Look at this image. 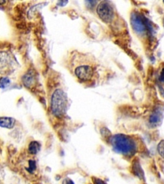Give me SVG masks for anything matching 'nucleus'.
Instances as JSON below:
<instances>
[{
    "label": "nucleus",
    "mask_w": 164,
    "mask_h": 184,
    "mask_svg": "<svg viewBox=\"0 0 164 184\" xmlns=\"http://www.w3.org/2000/svg\"><path fill=\"white\" fill-rule=\"evenodd\" d=\"M71 70L79 83L85 86L95 84L99 77V65L93 56L79 51L74 52Z\"/></svg>",
    "instance_id": "1"
},
{
    "label": "nucleus",
    "mask_w": 164,
    "mask_h": 184,
    "mask_svg": "<svg viewBox=\"0 0 164 184\" xmlns=\"http://www.w3.org/2000/svg\"><path fill=\"white\" fill-rule=\"evenodd\" d=\"M130 23L133 31L141 40L148 46L151 44L154 36L151 22L140 12H133L130 16Z\"/></svg>",
    "instance_id": "2"
},
{
    "label": "nucleus",
    "mask_w": 164,
    "mask_h": 184,
    "mask_svg": "<svg viewBox=\"0 0 164 184\" xmlns=\"http://www.w3.org/2000/svg\"><path fill=\"white\" fill-rule=\"evenodd\" d=\"M110 143L116 152L126 157H132L138 150L136 140L124 134H117L111 137Z\"/></svg>",
    "instance_id": "3"
},
{
    "label": "nucleus",
    "mask_w": 164,
    "mask_h": 184,
    "mask_svg": "<svg viewBox=\"0 0 164 184\" xmlns=\"http://www.w3.org/2000/svg\"><path fill=\"white\" fill-rule=\"evenodd\" d=\"M96 12L100 19L106 24L114 25L117 19V15L114 6L109 2L102 1L96 8Z\"/></svg>",
    "instance_id": "4"
},
{
    "label": "nucleus",
    "mask_w": 164,
    "mask_h": 184,
    "mask_svg": "<svg viewBox=\"0 0 164 184\" xmlns=\"http://www.w3.org/2000/svg\"><path fill=\"white\" fill-rule=\"evenodd\" d=\"M67 98L65 93L61 89H57L51 97V110L56 117H62L65 112Z\"/></svg>",
    "instance_id": "5"
},
{
    "label": "nucleus",
    "mask_w": 164,
    "mask_h": 184,
    "mask_svg": "<svg viewBox=\"0 0 164 184\" xmlns=\"http://www.w3.org/2000/svg\"><path fill=\"white\" fill-rule=\"evenodd\" d=\"M15 124V120L11 117L0 118V127L6 129H12Z\"/></svg>",
    "instance_id": "6"
},
{
    "label": "nucleus",
    "mask_w": 164,
    "mask_h": 184,
    "mask_svg": "<svg viewBox=\"0 0 164 184\" xmlns=\"http://www.w3.org/2000/svg\"><path fill=\"white\" fill-rule=\"evenodd\" d=\"M132 171L135 174L137 177H139L141 179L144 178V173L140 165L139 161H134L132 164Z\"/></svg>",
    "instance_id": "7"
},
{
    "label": "nucleus",
    "mask_w": 164,
    "mask_h": 184,
    "mask_svg": "<svg viewBox=\"0 0 164 184\" xmlns=\"http://www.w3.org/2000/svg\"><path fill=\"white\" fill-rule=\"evenodd\" d=\"M40 145L38 142L32 141L29 145L28 150L31 154L35 155L38 153V152L40 150Z\"/></svg>",
    "instance_id": "8"
},
{
    "label": "nucleus",
    "mask_w": 164,
    "mask_h": 184,
    "mask_svg": "<svg viewBox=\"0 0 164 184\" xmlns=\"http://www.w3.org/2000/svg\"><path fill=\"white\" fill-rule=\"evenodd\" d=\"M160 120H161L160 114L158 112H153L151 115L149 119V122L152 125L156 126L158 125V124H159Z\"/></svg>",
    "instance_id": "9"
},
{
    "label": "nucleus",
    "mask_w": 164,
    "mask_h": 184,
    "mask_svg": "<svg viewBox=\"0 0 164 184\" xmlns=\"http://www.w3.org/2000/svg\"><path fill=\"white\" fill-rule=\"evenodd\" d=\"M23 83L25 86L30 87L34 83V77L31 74H27L23 77Z\"/></svg>",
    "instance_id": "10"
},
{
    "label": "nucleus",
    "mask_w": 164,
    "mask_h": 184,
    "mask_svg": "<svg viewBox=\"0 0 164 184\" xmlns=\"http://www.w3.org/2000/svg\"><path fill=\"white\" fill-rule=\"evenodd\" d=\"M11 84V80L8 77H2L0 79V88H5Z\"/></svg>",
    "instance_id": "11"
},
{
    "label": "nucleus",
    "mask_w": 164,
    "mask_h": 184,
    "mask_svg": "<svg viewBox=\"0 0 164 184\" xmlns=\"http://www.w3.org/2000/svg\"><path fill=\"white\" fill-rule=\"evenodd\" d=\"M157 150L159 155L164 159V140H162L158 145Z\"/></svg>",
    "instance_id": "12"
},
{
    "label": "nucleus",
    "mask_w": 164,
    "mask_h": 184,
    "mask_svg": "<svg viewBox=\"0 0 164 184\" xmlns=\"http://www.w3.org/2000/svg\"><path fill=\"white\" fill-rule=\"evenodd\" d=\"M7 63V56L5 53L0 54V68L4 67Z\"/></svg>",
    "instance_id": "13"
},
{
    "label": "nucleus",
    "mask_w": 164,
    "mask_h": 184,
    "mask_svg": "<svg viewBox=\"0 0 164 184\" xmlns=\"http://www.w3.org/2000/svg\"><path fill=\"white\" fill-rule=\"evenodd\" d=\"M36 162L34 161H30V163H29V167L27 169V170L30 172V173H32L33 171H35V170L36 169Z\"/></svg>",
    "instance_id": "14"
},
{
    "label": "nucleus",
    "mask_w": 164,
    "mask_h": 184,
    "mask_svg": "<svg viewBox=\"0 0 164 184\" xmlns=\"http://www.w3.org/2000/svg\"><path fill=\"white\" fill-rule=\"evenodd\" d=\"M92 181L94 182V184H107L104 181L102 180L100 178H92Z\"/></svg>",
    "instance_id": "15"
},
{
    "label": "nucleus",
    "mask_w": 164,
    "mask_h": 184,
    "mask_svg": "<svg viewBox=\"0 0 164 184\" xmlns=\"http://www.w3.org/2000/svg\"><path fill=\"white\" fill-rule=\"evenodd\" d=\"M62 184H74V183L70 178H65L63 180Z\"/></svg>",
    "instance_id": "16"
},
{
    "label": "nucleus",
    "mask_w": 164,
    "mask_h": 184,
    "mask_svg": "<svg viewBox=\"0 0 164 184\" xmlns=\"http://www.w3.org/2000/svg\"><path fill=\"white\" fill-rule=\"evenodd\" d=\"M160 80L162 83H164V68L162 71V72L160 74Z\"/></svg>",
    "instance_id": "17"
}]
</instances>
